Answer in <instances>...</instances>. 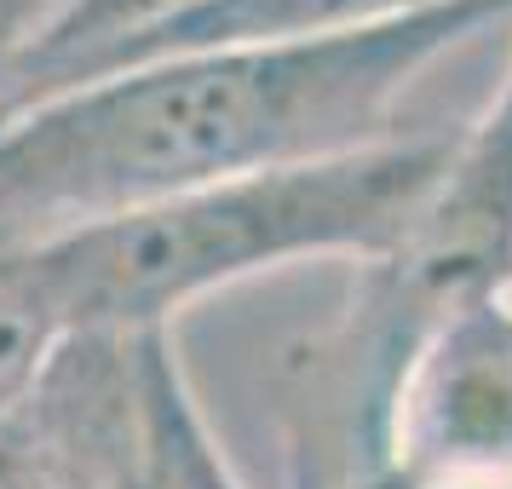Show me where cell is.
<instances>
[{"instance_id": "obj_7", "label": "cell", "mask_w": 512, "mask_h": 489, "mask_svg": "<svg viewBox=\"0 0 512 489\" xmlns=\"http://www.w3.org/2000/svg\"><path fill=\"white\" fill-rule=\"evenodd\" d=\"M443 0H208L196 18L167 29L139 64L173 58V52H208V47H248V41H317V35H351V29L397 24L432 12ZM133 64V70H139Z\"/></svg>"}, {"instance_id": "obj_8", "label": "cell", "mask_w": 512, "mask_h": 489, "mask_svg": "<svg viewBox=\"0 0 512 489\" xmlns=\"http://www.w3.org/2000/svg\"><path fill=\"white\" fill-rule=\"evenodd\" d=\"M64 340H70V317L52 294L35 248L0 254V415L18 397H29V386L47 374Z\"/></svg>"}, {"instance_id": "obj_2", "label": "cell", "mask_w": 512, "mask_h": 489, "mask_svg": "<svg viewBox=\"0 0 512 489\" xmlns=\"http://www.w3.org/2000/svg\"><path fill=\"white\" fill-rule=\"evenodd\" d=\"M455 133L254 173L35 242L70 334H150L219 288L300 259H386L420 219Z\"/></svg>"}, {"instance_id": "obj_3", "label": "cell", "mask_w": 512, "mask_h": 489, "mask_svg": "<svg viewBox=\"0 0 512 489\" xmlns=\"http://www.w3.org/2000/svg\"><path fill=\"white\" fill-rule=\"evenodd\" d=\"M512 288V58L386 259L357 265L334 317L271 363L288 489H374L397 369L449 305Z\"/></svg>"}, {"instance_id": "obj_4", "label": "cell", "mask_w": 512, "mask_h": 489, "mask_svg": "<svg viewBox=\"0 0 512 489\" xmlns=\"http://www.w3.org/2000/svg\"><path fill=\"white\" fill-rule=\"evenodd\" d=\"M374 489H512V288L449 305L409 346Z\"/></svg>"}, {"instance_id": "obj_5", "label": "cell", "mask_w": 512, "mask_h": 489, "mask_svg": "<svg viewBox=\"0 0 512 489\" xmlns=\"http://www.w3.org/2000/svg\"><path fill=\"white\" fill-rule=\"evenodd\" d=\"M208 0H64L35 47L18 58V70L0 93V121L41 104V98L75 93L87 81L133 70L167 29L196 18Z\"/></svg>"}, {"instance_id": "obj_6", "label": "cell", "mask_w": 512, "mask_h": 489, "mask_svg": "<svg viewBox=\"0 0 512 489\" xmlns=\"http://www.w3.org/2000/svg\"><path fill=\"white\" fill-rule=\"evenodd\" d=\"M133 489H248L196 409L173 328L144 334V466Z\"/></svg>"}, {"instance_id": "obj_1", "label": "cell", "mask_w": 512, "mask_h": 489, "mask_svg": "<svg viewBox=\"0 0 512 489\" xmlns=\"http://www.w3.org/2000/svg\"><path fill=\"white\" fill-rule=\"evenodd\" d=\"M512 24V0H443L397 24L173 52L0 121V254L190 190L403 139L438 58Z\"/></svg>"}]
</instances>
